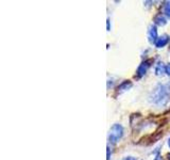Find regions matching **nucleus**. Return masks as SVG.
Here are the masks:
<instances>
[{
    "instance_id": "nucleus-1",
    "label": "nucleus",
    "mask_w": 170,
    "mask_h": 160,
    "mask_svg": "<svg viewBox=\"0 0 170 160\" xmlns=\"http://www.w3.org/2000/svg\"><path fill=\"white\" fill-rule=\"evenodd\" d=\"M124 136V128L119 124H115V125L112 126L111 130H109V140L112 143H116L120 140Z\"/></svg>"
},
{
    "instance_id": "nucleus-2",
    "label": "nucleus",
    "mask_w": 170,
    "mask_h": 160,
    "mask_svg": "<svg viewBox=\"0 0 170 160\" xmlns=\"http://www.w3.org/2000/svg\"><path fill=\"white\" fill-rule=\"evenodd\" d=\"M167 97V93L166 90L163 85H160L157 89H155L153 94V103H157V105H161L163 103V100H165Z\"/></svg>"
},
{
    "instance_id": "nucleus-3",
    "label": "nucleus",
    "mask_w": 170,
    "mask_h": 160,
    "mask_svg": "<svg viewBox=\"0 0 170 160\" xmlns=\"http://www.w3.org/2000/svg\"><path fill=\"white\" fill-rule=\"evenodd\" d=\"M151 62H152V60H147V61L142 62V64L139 65V67H138V69H137V77L138 78L142 77V76H144L145 74L147 73V71H148L150 65H151V64H150Z\"/></svg>"
},
{
    "instance_id": "nucleus-4",
    "label": "nucleus",
    "mask_w": 170,
    "mask_h": 160,
    "mask_svg": "<svg viewBox=\"0 0 170 160\" xmlns=\"http://www.w3.org/2000/svg\"><path fill=\"white\" fill-rule=\"evenodd\" d=\"M148 37H149L150 42L155 44L156 40L158 39V37H157V30H156L155 26H150L149 31H148Z\"/></svg>"
},
{
    "instance_id": "nucleus-5",
    "label": "nucleus",
    "mask_w": 170,
    "mask_h": 160,
    "mask_svg": "<svg viewBox=\"0 0 170 160\" xmlns=\"http://www.w3.org/2000/svg\"><path fill=\"white\" fill-rule=\"evenodd\" d=\"M168 42H169V37H168V35H166V34L162 35V37H160L157 40H156L155 46L157 47V48H162V47H164Z\"/></svg>"
},
{
    "instance_id": "nucleus-6",
    "label": "nucleus",
    "mask_w": 170,
    "mask_h": 160,
    "mask_svg": "<svg viewBox=\"0 0 170 160\" xmlns=\"http://www.w3.org/2000/svg\"><path fill=\"white\" fill-rule=\"evenodd\" d=\"M164 73H166V66L164 65V63L158 62L157 64H156V67H155V74L157 76H161Z\"/></svg>"
},
{
    "instance_id": "nucleus-7",
    "label": "nucleus",
    "mask_w": 170,
    "mask_h": 160,
    "mask_svg": "<svg viewBox=\"0 0 170 160\" xmlns=\"http://www.w3.org/2000/svg\"><path fill=\"white\" fill-rule=\"evenodd\" d=\"M154 22H155L156 25H158V26H165V25L167 24V20L162 14H160V15H157V16H155Z\"/></svg>"
},
{
    "instance_id": "nucleus-8",
    "label": "nucleus",
    "mask_w": 170,
    "mask_h": 160,
    "mask_svg": "<svg viewBox=\"0 0 170 160\" xmlns=\"http://www.w3.org/2000/svg\"><path fill=\"white\" fill-rule=\"evenodd\" d=\"M132 83L130 82V81H124V83H121V84L118 87V90H120V91H124V90H128L129 88H131Z\"/></svg>"
},
{
    "instance_id": "nucleus-9",
    "label": "nucleus",
    "mask_w": 170,
    "mask_h": 160,
    "mask_svg": "<svg viewBox=\"0 0 170 160\" xmlns=\"http://www.w3.org/2000/svg\"><path fill=\"white\" fill-rule=\"evenodd\" d=\"M164 13L166 16L170 17V2H166V4L164 6Z\"/></svg>"
},
{
    "instance_id": "nucleus-10",
    "label": "nucleus",
    "mask_w": 170,
    "mask_h": 160,
    "mask_svg": "<svg viewBox=\"0 0 170 160\" xmlns=\"http://www.w3.org/2000/svg\"><path fill=\"white\" fill-rule=\"evenodd\" d=\"M166 73L170 76V63H169V64L166 66Z\"/></svg>"
},
{
    "instance_id": "nucleus-11",
    "label": "nucleus",
    "mask_w": 170,
    "mask_h": 160,
    "mask_svg": "<svg viewBox=\"0 0 170 160\" xmlns=\"http://www.w3.org/2000/svg\"><path fill=\"white\" fill-rule=\"evenodd\" d=\"M122 160H135L133 158V157H126V158H124Z\"/></svg>"
},
{
    "instance_id": "nucleus-12",
    "label": "nucleus",
    "mask_w": 170,
    "mask_h": 160,
    "mask_svg": "<svg viewBox=\"0 0 170 160\" xmlns=\"http://www.w3.org/2000/svg\"><path fill=\"white\" fill-rule=\"evenodd\" d=\"M154 160H163V159H162V157H161L160 155H157V156L155 157V159H154Z\"/></svg>"
},
{
    "instance_id": "nucleus-13",
    "label": "nucleus",
    "mask_w": 170,
    "mask_h": 160,
    "mask_svg": "<svg viewBox=\"0 0 170 160\" xmlns=\"http://www.w3.org/2000/svg\"><path fill=\"white\" fill-rule=\"evenodd\" d=\"M107 160H109V148L107 147Z\"/></svg>"
},
{
    "instance_id": "nucleus-14",
    "label": "nucleus",
    "mask_w": 170,
    "mask_h": 160,
    "mask_svg": "<svg viewBox=\"0 0 170 160\" xmlns=\"http://www.w3.org/2000/svg\"><path fill=\"white\" fill-rule=\"evenodd\" d=\"M168 144H169V146H170V139H169V141H168Z\"/></svg>"
}]
</instances>
